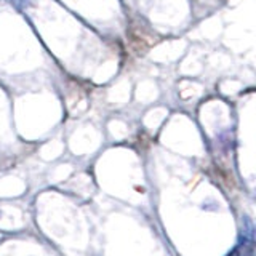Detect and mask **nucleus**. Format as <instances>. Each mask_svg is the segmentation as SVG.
I'll use <instances>...</instances> for the list:
<instances>
[]
</instances>
